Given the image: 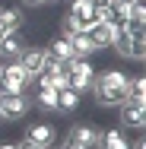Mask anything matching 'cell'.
<instances>
[{
    "mask_svg": "<svg viewBox=\"0 0 146 149\" xmlns=\"http://www.w3.org/2000/svg\"><path fill=\"white\" fill-rule=\"evenodd\" d=\"M127 83H130V73L121 70V67H105L102 73L92 76V92L98 98L102 108H121L124 98H127Z\"/></svg>",
    "mask_w": 146,
    "mask_h": 149,
    "instance_id": "6da1fadb",
    "label": "cell"
},
{
    "mask_svg": "<svg viewBox=\"0 0 146 149\" xmlns=\"http://www.w3.org/2000/svg\"><path fill=\"white\" fill-rule=\"evenodd\" d=\"M3 63V79H0V92H10V95H19V92H29L32 86V73L19 63V60H0Z\"/></svg>",
    "mask_w": 146,
    "mask_h": 149,
    "instance_id": "7a4b0ae2",
    "label": "cell"
},
{
    "mask_svg": "<svg viewBox=\"0 0 146 149\" xmlns=\"http://www.w3.org/2000/svg\"><path fill=\"white\" fill-rule=\"evenodd\" d=\"M64 140L73 143V146H80V149H98V143H102V130H98L95 124L80 120V124H70V130H67Z\"/></svg>",
    "mask_w": 146,
    "mask_h": 149,
    "instance_id": "3957f363",
    "label": "cell"
},
{
    "mask_svg": "<svg viewBox=\"0 0 146 149\" xmlns=\"http://www.w3.org/2000/svg\"><path fill=\"white\" fill-rule=\"evenodd\" d=\"M29 108H32L29 92H19V95L0 92V120H19L29 114Z\"/></svg>",
    "mask_w": 146,
    "mask_h": 149,
    "instance_id": "277c9868",
    "label": "cell"
},
{
    "mask_svg": "<svg viewBox=\"0 0 146 149\" xmlns=\"http://www.w3.org/2000/svg\"><path fill=\"white\" fill-rule=\"evenodd\" d=\"M67 76H70V89H76L80 95L92 92V76H95V70H92L89 57H73V60H70Z\"/></svg>",
    "mask_w": 146,
    "mask_h": 149,
    "instance_id": "5b68a950",
    "label": "cell"
},
{
    "mask_svg": "<svg viewBox=\"0 0 146 149\" xmlns=\"http://www.w3.org/2000/svg\"><path fill=\"white\" fill-rule=\"evenodd\" d=\"M26 140H32V143H38V146H45V149H51L54 143H57V124H54V120H35V124L26 127Z\"/></svg>",
    "mask_w": 146,
    "mask_h": 149,
    "instance_id": "8992f818",
    "label": "cell"
},
{
    "mask_svg": "<svg viewBox=\"0 0 146 149\" xmlns=\"http://www.w3.org/2000/svg\"><path fill=\"white\" fill-rule=\"evenodd\" d=\"M121 124L124 127H133V130H143L146 127V102L124 98V105H121Z\"/></svg>",
    "mask_w": 146,
    "mask_h": 149,
    "instance_id": "52a82bcc",
    "label": "cell"
},
{
    "mask_svg": "<svg viewBox=\"0 0 146 149\" xmlns=\"http://www.w3.org/2000/svg\"><path fill=\"white\" fill-rule=\"evenodd\" d=\"M26 45H29L26 32H22V29H10L3 38H0V60H16L19 54H22Z\"/></svg>",
    "mask_w": 146,
    "mask_h": 149,
    "instance_id": "ba28073f",
    "label": "cell"
},
{
    "mask_svg": "<svg viewBox=\"0 0 146 149\" xmlns=\"http://www.w3.org/2000/svg\"><path fill=\"white\" fill-rule=\"evenodd\" d=\"M67 16H73V19H76L80 32H89L92 26H95V19H92V0H70Z\"/></svg>",
    "mask_w": 146,
    "mask_h": 149,
    "instance_id": "9c48e42d",
    "label": "cell"
},
{
    "mask_svg": "<svg viewBox=\"0 0 146 149\" xmlns=\"http://www.w3.org/2000/svg\"><path fill=\"white\" fill-rule=\"evenodd\" d=\"M45 57H48V48H41V45H26V48H22V54H19L16 60H19V63L32 73V76H35V73L41 70Z\"/></svg>",
    "mask_w": 146,
    "mask_h": 149,
    "instance_id": "30bf717a",
    "label": "cell"
},
{
    "mask_svg": "<svg viewBox=\"0 0 146 149\" xmlns=\"http://www.w3.org/2000/svg\"><path fill=\"white\" fill-rule=\"evenodd\" d=\"M86 35H89V41L95 45V51H108V48H111V38H115V29H111L108 22H95Z\"/></svg>",
    "mask_w": 146,
    "mask_h": 149,
    "instance_id": "8fae6325",
    "label": "cell"
},
{
    "mask_svg": "<svg viewBox=\"0 0 146 149\" xmlns=\"http://www.w3.org/2000/svg\"><path fill=\"white\" fill-rule=\"evenodd\" d=\"M130 32V45H127V57L124 60H140L146 57V29H127Z\"/></svg>",
    "mask_w": 146,
    "mask_h": 149,
    "instance_id": "7c38bea8",
    "label": "cell"
},
{
    "mask_svg": "<svg viewBox=\"0 0 146 149\" xmlns=\"http://www.w3.org/2000/svg\"><path fill=\"white\" fill-rule=\"evenodd\" d=\"M98 149H130V140L124 136L121 127H108V130H102V143H98Z\"/></svg>",
    "mask_w": 146,
    "mask_h": 149,
    "instance_id": "4fadbf2b",
    "label": "cell"
},
{
    "mask_svg": "<svg viewBox=\"0 0 146 149\" xmlns=\"http://www.w3.org/2000/svg\"><path fill=\"white\" fill-rule=\"evenodd\" d=\"M80 102H83V95H80L76 89L57 92V114H73V111L80 108Z\"/></svg>",
    "mask_w": 146,
    "mask_h": 149,
    "instance_id": "5bb4252c",
    "label": "cell"
},
{
    "mask_svg": "<svg viewBox=\"0 0 146 149\" xmlns=\"http://www.w3.org/2000/svg\"><path fill=\"white\" fill-rule=\"evenodd\" d=\"M0 26L3 29H22L26 26V13L19 6H0Z\"/></svg>",
    "mask_w": 146,
    "mask_h": 149,
    "instance_id": "9a60e30c",
    "label": "cell"
},
{
    "mask_svg": "<svg viewBox=\"0 0 146 149\" xmlns=\"http://www.w3.org/2000/svg\"><path fill=\"white\" fill-rule=\"evenodd\" d=\"M70 41V48H73V57H92V54H98L95 51V45L89 41V35L86 32H76L73 38H67Z\"/></svg>",
    "mask_w": 146,
    "mask_h": 149,
    "instance_id": "2e32d148",
    "label": "cell"
},
{
    "mask_svg": "<svg viewBox=\"0 0 146 149\" xmlns=\"http://www.w3.org/2000/svg\"><path fill=\"white\" fill-rule=\"evenodd\" d=\"M35 108L48 111V114H57V92L54 89H38L35 92Z\"/></svg>",
    "mask_w": 146,
    "mask_h": 149,
    "instance_id": "e0dca14e",
    "label": "cell"
},
{
    "mask_svg": "<svg viewBox=\"0 0 146 149\" xmlns=\"http://www.w3.org/2000/svg\"><path fill=\"white\" fill-rule=\"evenodd\" d=\"M127 98L146 102V76H143V73H130V83H127Z\"/></svg>",
    "mask_w": 146,
    "mask_h": 149,
    "instance_id": "ac0fdd59",
    "label": "cell"
},
{
    "mask_svg": "<svg viewBox=\"0 0 146 149\" xmlns=\"http://www.w3.org/2000/svg\"><path fill=\"white\" fill-rule=\"evenodd\" d=\"M146 26V3L137 0L130 3V13H127V29H143Z\"/></svg>",
    "mask_w": 146,
    "mask_h": 149,
    "instance_id": "d6986e66",
    "label": "cell"
},
{
    "mask_svg": "<svg viewBox=\"0 0 146 149\" xmlns=\"http://www.w3.org/2000/svg\"><path fill=\"white\" fill-rule=\"evenodd\" d=\"M48 54H54V57L60 60H73V48H70V41L67 38H51V45H48Z\"/></svg>",
    "mask_w": 146,
    "mask_h": 149,
    "instance_id": "ffe728a7",
    "label": "cell"
},
{
    "mask_svg": "<svg viewBox=\"0 0 146 149\" xmlns=\"http://www.w3.org/2000/svg\"><path fill=\"white\" fill-rule=\"evenodd\" d=\"M76 32H80V26H76L73 16H64V19H60V38H73Z\"/></svg>",
    "mask_w": 146,
    "mask_h": 149,
    "instance_id": "44dd1931",
    "label": "cell"
},
{
    "mask_svg": "<svg viewBox=\"0 0 146 149\" xmlns=\"http://www.w3.org/2000/svg\"><path fill=\"white\" fill-rule=\"evenodd\" d=\"M19 149H45V146H38V143H32V140H22V143H19Z\"/></svg>",
    "mask_w": 146,
    "mask_h": 149,
    "instance_id": "7402d4cb",
    "label": "cell"
},
{
    "mask_svg": "<svg viewBox=\"0 0 146 149\" xmlns=\"http://www.w3.org/2000/svg\"><path fill=\"white\" fill-rule=\"evenodd\" d=\"M130 149H146V140H143V136H137V140L130 143Z\"/></svg>",
    "mask_w": 146,
    "mask_h": 149,
    "instance_id": "603a6c76",
    "label": "cell"
},
{
    "mask_svg": "<svg viewBox=\"0 0 146 149\" xmlns=\"http://www.w3.org/2000/svg\"><path fill=\"white\" fill-rule=\"evenodd\" d=\"M26 6H41V3H48V0H22Z\"/></svg>",
    "mask_w": 146,
    "mask_h": 149,
    "instance_id": "cb8c5ba5",
    "label": "cell"
},
{
    "mask_svg": "<svg viewBox=\"0 0 146 149\" xmlns=\"http://www.w3.org/2000/svg\"><path fill=\"white\" fill-rule=\"evenodd\" d=\"M0 149H19V143H0Z\"/></svg>",
    "mask_w": 146,
    "mask_h": 149,
    "instance_id": "d4e9b609",
    "label": "cell"
},
{
    "mask_svg": "<svg viewBox=\"0 0 146 149\" xmlns=\"http://www.w3.org/2000/svg\"><path fill=\"white\" fill-rule=\"evenodd\" d=\"M6 32H10V29H3V26H0V38H3V35H6Z\"/></svg>",
    "mask_w": 146,
    "mask_h": 149,
    "instance_id": "484cf974",
    "label": "cell"
},
{
    "mask_svg": "<svg viewBox=\"0 0 146 149\" xmlns=\"http://www.w3.org/2000/svg\"><path fill=\"white\" fill-rule=\"evenodd\" d=\"M0 79H3V63H0Z\"/></svg>",
    "mask_w": 146,
    "mask_h": 149,
    "instance_id": "4316f807",
    "label": "cell"
},
{
    "mask_svg": "<svg viewBox=\"0 0 146 149\" xmlns=\"http://www.w3.org/2000/svg\"><path fill=\"white\" fill-rule=\"evenodd\" d=\"M48 3H54V0H48Z\"/></svg>",
    "mask_w": 146,
    "mask_h": 149,
    "instance_id": "83f0119b",
    "label": "cell"
}]
</instances>
